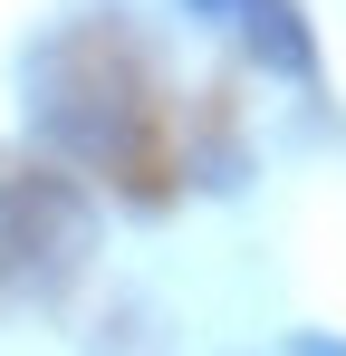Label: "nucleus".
I'll list each match as a JSON object with an SVG mask.
<instances>
[{"mask_svg":"<svg viewBox=\"0 0 346 356\" xmlns=\"http://www.w3.org/2000/svg\"><path fill=\"white\" fill-rule=\"evenodd\" d=\"M288 356H346V337H318V327H298V337H288Z\"/></svg>","mask_w":346,"mask_h":356,"instance_id":"2","label":"nucleus"},{"mask_svg":"<svg viewBox=\"0 0 346 356\" xmlns=\"http://www.w3.org/2000/svg\"><path fill=\"white\" fill-rule=\"evenodd\" d=\"M183 10H192V19L240 29V49L270 67V77L318 87V29H308V10H298V0H183Z\"/></svg>","mask_w":346,"mask_h":356,"instance_id":"1","label":"nucleus"}]
</instances>
